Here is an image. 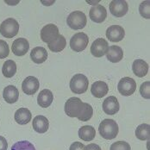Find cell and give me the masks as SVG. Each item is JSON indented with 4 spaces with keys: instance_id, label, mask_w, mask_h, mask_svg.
I'll use <instances>...</instances> for the list:
<instances>
[{
    "instance_id": "obj_1",
    "label": "cell",
    "mask_w": 150,
    "mask_h": 150,
    "mask_svg": "<svg viewBox=\"0 0 150 150\" xmlns=\"http://www.w3.org/2000/svg\"><path fill=\"white\" fill-rule=\"evenodd\" d=\"M99 134L106 140H112L118 134V125L116 121L112 119H105L99 124Z\"/></svg>"
},
{
    "instance_id": "obj_2",
    "label": "cell",
    "mask_w": 150,
    "mask_h": 150,
    "mask_svg": "<svg viewBox=\"0 0 150 150\" xmlns=\"http://www.w3.org/2000/svg\"><path fill=\"white\" fill-rule=\"evenodd\" d=\"M84 105H85V103H83L80 98L74 97L67 100L64 110H65L66 114L68 117L78 118L84 108Z\"/></svg>"
},
{
    "instance_id": "obj_3",
    "label": "cell",
    "mask_w": 150,
    "mask_h": 150,
    "mask_svg": "<svg viewBox=\"0 0 150 150\" xmlns=\"http://www.w3.org/2000/svg\"><path fill=\"white\" fill-rule=\"evenodd\" d=\"M89 86V80L86 76L79 74L74 75L70 81V89L75 94L85 93Z\"/></svg>"
},
{
    "instance_id": "obj_4",
    "label": "cell",
    "mask_w": 150,
    "mask_h": 150,
    "mask_svg": "<svg viewBox=\"0 0 150 150\" xmlns=\"http://www.w3.org/2000/svg\"><path fill=\"white\" fill-rule=\"evenodd\" d=\"M86 16L85 13L76 11L70 13L67 18V23L72 30H82L86 25Z\"/></svg>"
},
{
    "instance_id": "obj_5",
    "label": "cell",
    "mask_w": 150,
    "mask_h": 150,
    "mask_svg": "<svg viewBox=\"0 0 150 150\" xmlns=\"http://www.w3.org/2000/svg\"><path fill=\"white\" fill-rule=\"evenodd\" d=\"M19 31V24L14 18H7L0 25V34L6 38H12Z\"/></svg>"
},
{
    "instance_id": "obj_6",
    "label": "cell",
    "mask_w": 150,
    "mask_h": 150,
    "mask_svg": "<svg viewBox=\"0 0 150 150\" xmlns=\"http://www.w3.org/2000/svg\"><path fill=\"white\" fill-rule=\"evenodd\" d=\"M89 43V38L85 33H77L70 40V47L75 52H82Z\"/></svg>"
},
{
    "instance_id": "obj_7",
    "label": "cell",
    "mask_w": 150,
    "mask_h": 150,
    "mask_svg": "<svg viewBox=\"0 0 150 150\" xmlns=\"http://www.w3.org/2000/svg\"><path fill=\"white\" fill-rule=\"evenodd\" d=\"M117 89L122 96L128 97L132 95L136 90V83L135 79L129 77L121 79L117 85Z\"/></svg>"
},
{
    "instance_id": "obj_8",
    "label": "cell",
    "mask_w": 150,
    "mask_h": 150,
    "mask_svg": "<svg viewBox=\"0 0 150 150\" xmlns=\"http://www.w3.org/2000/svg\"><path fill=\"white\" fill-rule=\"evenodd\" d=\"M59 35L60 33L58 27L53 23L47 24L41 30V38L47 44L54 41L59 36Z\"/></svg>"
},
{
    "instance_id": "obj_9",
    "label": "cell",
    "mask_w": 150,
    "mask_h": 150,
    "mask_svg": "<svg viewBox=\"0 0 150 150\" xmlns=\"http://www.w3.org/2000/svg\"><path fill=\"white\" fill-rule=\"evenodd\" d=\"M109 48L108 42L104 38H98L95 40L91 46V53L94 57L104 56Z\"/></svg>"
},
{
    "instance_id": "obj_10",
    "label": "cell",
    "mask_w": 150,
    "mask_h": 150,
    "mask_svg": "<svg viewBox=\"0 0 150 150\" xmlns=\"http://www.w3.org/2000/svg\"><path fill=\"white\" fill-rule=\"evenodd\" d=\"M129 6L124 0H113L110 4V11L117 17H122L128 12Z\"/></svg>"
},
{
    "instance_id": "obj_11",
    "label": "cell",
    "mask_w": 150,
    "mask_h": 150,
    "mask_svg": "<svg viewBox=\"0 0 150 150\" xmlns=\"http://www.w3.org/2000/svg\"><path fill=\"white\" fill-rule=\"evenodd\" d=\"M39 86H40L39 80L34 76L27 77L22 84L23 91L27 95H34L38 91Z\"/></svg>"
},
{
    "instance_id": "obj_12",
    "label": "cell",
    "mask_w": 150,
    "mask_h": 150,
    "mask_svg": "<svg viewBox=\"0 0 150 150\" xmlns=\"http://www.w3.org/2000/svg\"><path fill=\"white\" fill-rule=\"evenodd\" d=\"M106 36L110 42H118L124 38L125 31L124 29L119 25H112L106 30Z\"/></svg>"
},
{
    "instance_id": "obj_13",
    "label": "cell",
    "mask_w": 150,
    "mask_h": 150,
    "mask_svg": "<svg viewBox=\"0 0 150 150\" xmlns=\"http://www.w3.org/2000/svg\"><path fill=\"white\" fill-rule=\"evenodd\" d=\"M89 16L91 20L93 21L94 23H103L107 16L106 9L105 8V6L100 4L93 5L90 9Z\"/></svg>"
},
{
    "instance_id": "obj_14",
    "label": "cell",
    "mask_w": 150,
    "mask_h": 150,
    "mask_svg": "<svg viewBox=\"0 0 150 150\" xmlns=\"http://www.w3.org/2000/svg\"><path fill=\"white\" fill-rule=\"evenodd\" d=\"M120 105L118 100L114 96L106 98L103 102V110L107 115H115L118 112Z\"/></svg>"
},
{
    "instance_id": "obj_15",
    "label": "cell",
    "mask_w": 150,
    "mask_h": 150,
    "mask_svg": "<svg viewBox=\"0 0 150 150\" xmlns=\"http://www.w3.org/2000/svg\"><path fill=\"white\" fill-rule=\"evenodd\" d=\"M30 48V43L25 38H18L12 43V52L16 56H23L26 54Z\"/></svg>"
},
{
    "instance_id": "obj_16",
    "label": "cell",
    "mask_w": 150,
    "mask_h": 150,
    "mask_svg": "<svg viewBox=\"0 0 150 150\" xmlns=\"http://www.w3.org/2000/svg\"><path fill=\"white\" fill-rule=\"evenodd\" d=\"M108 91H109V87H108L107 84L104 81L94 82L91 87V94L95 98H101L105 97L108 93Z\"/></svg>"
},
{
    "instance_id": "obj_17",
    "label": "cell",
    "mask_w": 150,
    "mask_h": 150,
    "mask_svg": "<svg viewBox=\"0 0 150 150\" xmlns=\"http://www.w3.org/2000/svg\"><path fill=\"white\" fill-rule=\"evenodd\" d=\"M33 128L34 129L40 134H43L48 130L49 122L48 119L43 116H37L33 120Z\"/></svg>"
},
{
    "instance_id": "obj_18",
    "label": "cell",
    "mask_w": 150,
    "mask_h": 150,
    "mask_svg": "<svg viewBox=\"0 0 150 150\" xmlns=\"http://www.w3.org/2000/svg\"><path fill=\"white\" fill-rule=\"evenodd\" d=\"M106 57L110 62L117 63L123 57V51L119 46L114 45L109 47V48L106 52Z\"/></svg>"
},
{
    "instance_id": "obj_19",
    "label": "cell",
    "mask_w": 150,
    "mask_h": 150,
    "mask_svg": "<svg viewBox=\"0 0 150 150\" xmlns=\"http://www.w3.org/2000/svg\"><path fill=\"white\" fill-rule=\"evenodd\" d=\"M30 58L35 63L42 64L47 59V52L42 47H36L31 50Z\"/></svg>"
},
{
    "instance_id": "obj_20",
    "label": "cell",
    "mask_w": 150,
    "mask_h": 150,
    "mask_svg": "<svg viewBox=\"0 0 150 150\" xmlns=\"http://www.w3.org/2000/svg\"><path fill=\"white\" fill-rule=\"evenodd\" d=\"M54 100V95L52 91L48 89L42 90L37 97V103L42 108H47L49 107Z\"/></svg>"
},
{
    "instance_id": "obj_21",
    "label": "cell",
    "mask_w": 150,
    "mask_h": 150,
    "mask_svg": "<svg viewBox=\"0 0 150 150\" xmlns=\"http://www.w3.org/2000/svg\"><path fill=\"white\" fill-rule=\"evenodd\" d=\"M3 97L8 104H14L18 100L19 91L14 86H8L4 89Z\"/></svg>"
},
{
    "instance_id": "obj_22",
    "label": "cell",
    "mask_w": 150,
    "mask_h": 150,
    "mask_svg": "<svg viewBox=\"0 0 150 150\" xmlns=\"http://www.w3.org/2000/svg\"><path fill=\"white\" fill-rule=\"evenodd\" d=\"M132 70L135 76L142 78L149 72V65L143 60H135L132 65Z\"/></svg>"
},
{
    "instance_id": "obj_23",
    "label": "cell",
    "mask_w": 150,
    "mask_h": 150,
    "mask_svg": "<svg viewBox=\"0 0 150 150\" xmlns=\"http://www.w3.org/2000/svg\"><path fill=\"white\" fill-rule=\"evenodd\" d=\"M31 112L27 108H20L15 113V120L21 125L27 124L31 120Z\"/></svg>"
},
{
    "instance_id": "obj_24",
    "label": "cell",
    "mask_w": 150,
    "mask_h": 150,
    "mask_svg": "<svg viewBox=\"0 0 150 150\" xmlns=\"http://www.w3.org/2000/svg\"><path fill=\"white\" fill-rule=\"evenodd\" d=\"M96 136V130L91 125H86L79 129V137L85 142H91Z\"/></svg>"
},
{
    "instance_id": "obj_25",
    "label": "cell",
    "mask_w": 150,
    "mask_h": 150,
    "mask_svg": "<svg viewBox=\"0 0 150 150\" xmlns=\"http://www.w3.org/2000/svg\"><path fill=\"white\" fill-rule=\"evenodd\" d=\"M48 48L54 53H58V52H61L67 46V41L66 38L62 35H59V36L53 41L50 43H47Z\"/></svg>"
},
{
    "instance_id": "obj_26",
    "label": "cell",
    "mask_w": 150,
    "mask_h": 150,
    "mask_svg": "<svg viewBox=\"0 0 150 150\" xmlns=\"http://www.w3.org/2000/svg\"><path fill=\"white\" fill-rule=\"evenodd\" d=\"M2 73L3 75L6 78H11L16 73V64L14 60H6L3 67H2Z\"/></svg>"
},
{
    "instance_id": "obj_27",
    "label": "cell",
    "mask_w": 150,
    "mask_h": 150,
    "mask_svg": "<svg viewBox=\"0 0 150 150\" xmlns=\"http://www.w3.org/2000/svg\"><path fill=\"white\" fill-rule=\"evenodd\" d=\"M135 136L141 141L149 140L150 126L148 123H142L139 125L135 129Z\"/></svg>"
},
{
    "instance_id": "obj_28",
    "label": "cell",
    "mask_w": 150,
    "mask_h": 150,
    "mask_svg": "<svg viewBox=\"0 0 150 150\" xmlns=\"http://www.w3.org/2000/svg\"><path fill=\"white\" fill-rule=\"evenodd\" d=\"M92 115H93V109H92L91 105L90 104L85 103L84 108H83L79 117H78V119L79 121H82V122H86V121L90 120Z\"/></svg>"
},
{
    "instance_id": "obj_29",
    "label": "cell",
    "mask_w": 150,
    "mask_h": 150,
    "mask_svg": "<svg viewBox=\"0 0 150 150\" xmlns=\"http://www.w3.org/2000/svg\"><path fill=\"white\" fill-rule=\"evenodd\" d=\"M11 150H35V148L28 141H21L16 142L11 147Z\"/></svg>"
},
{
    "instance_id": "obj_30",
    "label": "cell",
    "mask_w": 150,
    "mask_h": 150,
    "mask_svg": "<svg viewBox=\"0 0 150 150\" xmlns=\"http://www.w3.org/2000/svg\"><path fill=\"white\" fill-rule=\"evenodd\" d=\"M139 12L141 16L146 19L150 18V1H143L139 6Z\"/></svg>"
},
{
    "instance_id": "obj_31",
    "label": "cell",
    "mask_w": 150,
    "mask_h": 150,
    "mask_svg": "<svg viewBox=\"0 0 150 150\" xmlns=\"http://www.w3.org/2000/svg\"><path fill=\"white\" fill-rule=\"evenodd\" d=\"M110 150H131V147L128 142L119 141L112 143L110 148Z\"/></svg>"
},
{
    "instance_id": "obj_32",
    "label": "cell",
    "mask_w": 150,
    "mask_h": 150,
    "mask_svg": "<svg viewBox=\"0 0 150 150\" xmlns=\"http://www.w3.org/2000/svg\"><path fill=\"white\" fill-rule=\"evenodd\" d=\"M140 93L141 95L147 99L150 98V81H146L142 84L140 87Z\"/></svg>"
},
{
    "instance_id": "obj_33",
    "label": "cell",
    "mask_w": 150,
    "mask_h": 150,
    "mask_svg": "<svg viewBox=\"0 0 150 150\" xmlns=\"http://www.w3.org/2000/svg\"><path fill=\"white\" fill-rule=\"evenodd\" d=\"M10 54V48L5 41L0 40V59L6 58Z\"/></svg>"
},
{
    "instance_id": "obj_34",
    "label": "cell",
    "mask_w": 150,
    "mask_h": 150,
    "mask_svg": "<svg viewBox=\"0 0 150 150\" xmlns=\"http://www.w3.org/2000/svg\"><path fill=\"white\" fill-rule=\"evenodd\" d=\"M69 150H85V145L79 142H75L71 144Z\"/></svg>"
},
{
    "instance_id": "obj_35",
    "label": "cell",
    "mask_w": 150,
    "mask_h": 150,
    "mask_svg": "<svg viewBox=\"0 0 150 150\" xmlns=\"http://www.w3.org/2000/svg\"><path fill=\"white\" fill-rule=\"evenodd\" d=\"M8 143L4 137L0 136V150H7Z\"/></svg>"
},
{
    "instance_id": "obj_36",
    "label": "cell",
    "mask_w": 150,
    "mask_h": 150,
    "mask_svg": "<svg viewBox=\"0 0 150 150\" xmlns=\"http://www.w3.org/2000/svg\"><path fill=\"white\" fill-rule=\"evenodd\" d=\"M85 150H101V148L96 143H91L85 147Z\"/></svg>"
}]
</instances>
